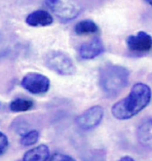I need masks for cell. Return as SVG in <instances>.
Segmentation results:
<instances>
[{
	"label": "cell",
	"mask_w": 152,
	"mask_h": 161,
	"mask_svg": "<svg viewBox=\"0 0 152 161\" xmlns=\"http://www.w3.org/2000/svg\"><path fill=\"white\" fill-rule=\"evenodd\" d=\"M151 98L152 91L148 85L137 83L133 86L126 98L114 103L111 113L118 120L131 119L149 105Z\"/></svg>",
	"instance_id": "6da1fadb"
},
{
	"label": "cell",
	"mask_w": 152,
	"mask_h": 161,
	"mask_svg": "<svg viewBox=\"0 0 152 161\" xmlns=\"http://www.w3.org/2000/svg\"><path fill=\"white\" fill-rule=\"evenodd\" d=\"M129 78V70L121 65L107 64L100 70V88L110 98L116 97L128 86Z\"/></svg>",
	"instance_id": "7a4b0ae2"
},
{
	"label": "cell",
	"mask_w": 152,
	"mask_h": 161,
	"mask_svg": "<svg viewBox=\"0 0 152 161\" xmlns=\"http://www.w3.org/2000/svg\"><path fill=\"white\" fill-rule=\"evenodd\" d=\"M45 5L64 23L74 20L82 12V6L76 0H45Z\"/></svg>",
	"instance_id": "3957f363"
},
{
	"label": "cell",
	"mask_w": 152,
	"mask_h": 161,
	"mask_svg": "<svg viewBox=\"0 0 152 161\" xmlns=\"http://www.w3.org/2000/svg\"><path fill=\"white\" fill-rule=\"evenodd\" d=\"M46 67L49 69L63 76H70L76 72L73 61L68 55L61 51H52L44 57Z\"/></svg>",
	"instance_id": "277c9868"
},
{
	"label": "cell",
	"mask_w": 152,
	"mask_h": 161,
	"mask_svg": "<svg viewBox=\"0 0 152 161\" xmlns=\"http://www.w3.org/2000/svg\"><path fill=\"white\" fill-rule=\"evenodd\" d=\"M21 85L30 93L33 95H39L49 91L50 80L41 73L30 72L23 77Z\"/></svg>",
	"instance_id": "5b68a950"
},
{
	"label": "cell",
	"mask_w": 152,
	"mask_h": 161,
	"mask_svg": "<svg viewBox=\"0 0 152 161\" xmlns=\"http://www.w3.org/2000/svg\"><path fill=\"white\" fill-rule=\"evenodd\" d=\"M104 111L100 106H94L85 110L76 118L75 122L77 126L84 131L93 130L100 125L103 118Z\"/></svg>",
	"instance_id": "8992f818"
},
{
	"label": "cell",
	"mask_w": 152,
	"mask_h": 161,
	"mask_svg": "<svg viewBox=\"0 0 152 161\" xmlns=\"http://www.w3.org/2000/svg\"><path fill=\"white\" fill-rule=\"evenodd\" d=\"M127 46L133 53H146L152 48V37L145 31H138L137 34L128 37Z\"/></svg>",
	"instance_id": "52a82bcc"
},
{
	"label": "cell",
	"mask_w": 152,
	"mask_h": 161,
	"mask_svg": "<svg viewBox=\"0 0 152 161\" xmlns=\"http://www.w3.org/2000/svg\"><path fill=\"white\" fill-rule=\"evenodd\" d=\"M104 52V46L100 38H94L84 43L79 49V56L83 60H92Z\"/></svg>",
	"instance_id": "ba28073f"
},
{
	"label": "cell",
	"mask_w": 152,
	"mask_h": 161,
	"mask_svg": "<svg viewBox=\"0 0 152 161\" xmlns=\"http://www.w3.org/2000/svg\"><path fill=\"white\" fill-rule=\"evenodd\" d=\"M137 137L142 147L152 149V118L145 119L140 123L137 130Z\"/></svg>",
	"instance_id": "9c48e42d"
},
{
	"label": "cell",
	"mask_w": 152,
	"mask_h": 161,
	"mask_svg": "<svg viewBox=\"0 0 152 161\" xmlns=\"http://www.w3.org/2000/svg\"><path fill=\"white\" fill-rule=\"evenodd\" d=\"M25 23L30 26H48L53 24L52 15L46 10H36L25 19Z\"/></svg>",
	"instance_id": "30bf717a"
},
{
	"label": "cell",
	"mask_w": 152,
	"mask_h": 161,
	"mask_svg": "<svg viewBox=\"0 0 152 161\" xmlns=\"http://www.w3.org/2000/svg\"><path fill=\"white\" fill-rule=\"evenodd\" d=\"M50 158V149L45 145H40L30 150L24 154L21 161H47Z\"/></svg>",
	"instance_id": "8fae6325"
},
{
	"label": "cell",
	"mask_w": 152,
	"mask_h": 161,
	"mask_svg": "<svg viewBox=\"0 0 152 161\" xmlns=\"http://www.w3.org/2000/svg\"><path fill=\"white\" fill-rule=\"evenodd\" d=\"M74 31L78 35H86L91 33H96L99 31V26L94 21L84 20L76 24L74 26Z\"/></svg>",
	"instance_id": "7c38bea8"
},
{
	"label": "cell",
	"mask_w": 152,
	"mask_h": 161,
	"mask_svg": "<svg viewBox=\"0 0 152 161\" xmlns=\"http://www.w3.org/2000/svg\"><path fill=\"white\" fill-rule=\"evenodd\" d=\"M33 108V102L30 100L18 98L11 102L10 103V109L13 112H24L30 110Z\"/></svg>",
	"instance_id": "4fadbf2b"
},
{
	"label": "cell",
	"mask_w": 152,
	"mask_h": 161,
	"mask_svg": "<svg viewBox=\"0 0 152 161\" xmlns=\"http://www.w3.org/2000/svg\"><path fill=\"white\" fill-rule=\"evenodd\" d=\"M38 139H39V132L37 130L28 131L23 135L21 139V145L24 147H31L37 143Z\"/></svg>",
	"instance_id": "5bb4252c"
},
{
	"label": "cell",
	"mask_w": 152,
	"mask_h": 161,
	"mask_svg": "<svg viewBox=\"0 0 152 161\" xmlns=\"http://www.w3.org/2000/svg\"><path fill=\"white\" fill-rule=\"evenodd\" d=\"M8 146H9V140L7 136L0 131V155L3 154L7 150Z\"/></svg>",
	"instance_id": "9a60e30c"
},
{
	"label": "cell",
	"mask_w": 152,
	"mask_h": 161,
	"mask_svg": "<svg viewBox=\"0 0 152 161\" xmlns=\"http://www.w3.org/2000/svg\"><path fill=\"white\" fill-rule=\"evenodd\" d=\"M49 161H75V159L68 154L62 153H55L52 156H50Z\"/></svg>",
	"instance_id": "2e32d148"
},
{
	"label": "cell",
	"mask_w": 152,
	"mask_h": 161,
	"mask_svg": "<svg viewBox=\"0 0 152 161\" xmlns=\"http://www.w3.org/2000/svg\"><path fill=\"white\" fill-rule=\"evenodd\" d=\"M118 161H136L134 158H133V157H131V156H123L122 158H120Z\"/></svg>",
	"instance_id": "e0dca14e"
},
{
	"label": "cell",
	"mask_w": 152,
	"mask_h": 161,
	"mask_svg": "<svg viewBox=\"0 0 152 161\" xmlns=\"http://www.w3.org/2000/svg\"><path fill=\"white\" fill-rule=\"evenodd\" d=\"M145 1H146L150 6H152V0H145Z\"/></svg>",
	"instance_id": "ac0fdd59"
},
{
	"label": "cell",
	"mask_w": 152,
	"mask_h": 161,
	"mask_svg": "<svg viewBox=\"0 0 152 161\" xmlns=\"http://www.w3.org/2000/svg\"><path fill=\"white\" fill-rule=\"evenodd\" d=\"M20 161H21V160H20Z\"/></svg>",
	"instance_id": "d6986e66"
}]
</instances>
